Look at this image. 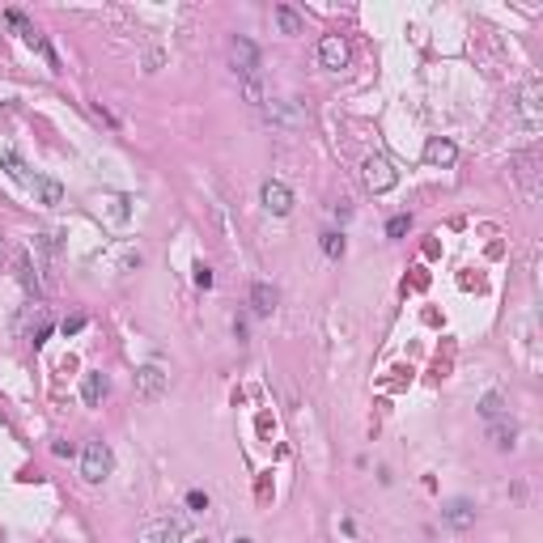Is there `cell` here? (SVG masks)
Here are the masks:
<instances>
[{"mask_svg":"<svg viewBox=\"0 0 543 543\" xmlns=\"http://www.w3.org/2000/svg\"><path fill=\"white\" fill-rule=\"evenodd\" d=\"M115 472V454L102 437H89L85 446H81V480L85 484H102L107 476Z\"/></svg>","mask_w":543,"mask_h":543,"instance_id":"1","label":"cell"},{"mask_svg":"<svg viewBox=\"0 0 543 543\" xmlns=\"http://www.w3.org/2000/svg\"><path fill=\"white\" fill-rule=\"evenodd\" d=\"M263 123H272V128H306L310 111L302 102H293V98H285V102H263Z\"/></svg>","mask_w":543,"mask_h":543,"instance_id":"2","label":"cell"},{"mask_svg":"<svg viewBox=\"0 0 543 543\" xmlns=\"http://www.w3.org/2000/svg\"><path fill=\"white\" fill-rule=\"evenodd\" d=\"M166 386H170V374H166L162 365H144V369H136V399L153 403V399H162V395H166Z\"/></svg>","mask_w":543,"mask_h":543,"instance_id":"3","label":"cell"},{"mask_svg":"<svg viewBox=\"0 0 543 543\" xmlns=\"http://www.w3.org/2000/svg\"><path fill=\"white\" fill-rule=\"evenodd\" d=\"M361 175H365V187L369 191H390L395 183H399V170H395L386 157H365V166H361Z\"/></svg>","mask_w":543,"mask_h":543,"instance_id":"4","label":"cell"},{"mask_svg":"<svg viewBox=\"0 0 543 543\" xmlns=\"http://www.w3.org/2000/svg\"><path fill=\"white\" fill-rule=\"evenodd\" d=\"M259 200H263V208H267L272 217H289V212H293V191H289L280 179H267V183L259 187Z\"/></svg>","mask_w":543,"mask_h":543,"instance_id":"5","label":"cell"},{"mask_svg":"<svg viewBox=\"0 0 543 543\" xmlns=\"http://www.w3.org/2000/svg\"><path fill=\"white\" fill-rule=\"evenodd\" d=\"M230 60H234V72L242 81H251L255 77V68H259V47L251 43V38H234V47H230Z\"/></svg>","mask_w":543,"mask_h":543,"instance_id":"6","label":"cell"},{"mask_svg":"<svg viewBox=\"0 0 543 543\" xmlns=\"http://www.w3.org/2000/svg\"><path fill=\"white\" fill-rule=\"evenodd\" d=\"M318 64L340 72L344 64H348V43H344L340 34H323V38H318Z\"/></svg>","mask_w":543,"mask_h":543,"instance_id":"7","label":"cell"},{"mask_svg":"<svg viewBox=\"0 0 543 543\" xmlns=\"http://www.w3.org/2000/svg\"><path fill=\"white\" fill-rule=\"evenodd\" d=\"M107 390H111V378L102 374V369H89V374L81 378V399H85V408H98L107 399Z\"/></svg>","mask_w":543,"mask_h":543,"instance_id":"8","label":"cell"},{"mask_svg":"<svg viewBox=\"0 0 543 543\" xmlns=\"http://www.w3.org/2000/svg\"><path fill=\"white\" fill-rule=\"evenodd\" d=\"M13 276H17V285H21V289H26V293H34V298H38V293H43V280H38V267L30 263V255H26V251H17V255H13Z\"/></svg>","mask_w":543,"mask_h":543,"instance_id":"9","label":"cell"},{"mask_svg":"<svg viewBox=\"0 0 543 543\" xmlns=\"http://www.w3.org/2000/svg\"><path fill=\"white\" fill-rule=\"evenodd\" d=\"M441 522H446L450 531H467V527H472V522H476V505L458 497V501H450L446 509H441Z\"/></svg>","mask_w":543,"mask_h":543,"instance_id":"10","label":"cell"},{"mask_svg":"<svg viewBox=\"0 0 543 543\" xmlns=\"http://www.w3.org/2000/svg\"><path fill=\"white\" fill-rule=\"evenodd\" d=\"M183 539H187L183 518H162V522H153V531H149V543H183Z\"/></svg>","mask_w":543,"mask_h":543,"instance_id":"11","label":"cell"},{"mask_svg":"<svg viewBox=\"0 0 543 543\" xmlns=\"http://www.w3.org/2000/svg\"><path fill=\"white\" fill-rule=\"evenodd\" d=\"M454 157H458V149H454V140H446V136H433L429 144H425V162L429 166H454Z\"/></svg>","mask_w":543,"mask_h":543,"instance_id":"12","label":"cell"},{"mask_svg":"<svg viewBox=\"0 0 543 543\" xmlns=\"http://www.w3.org/2000/svg\"><path fill=\"white\" fill-rule=\"evenodd\" d=\"M276 302H280V293L272 289L267 280H255V285H251V306H255V314H259V318L276 310Z\"/></svg>","mask_w":543,"mask_h":543,"instance_id":"13","label":"cell"},{"mask_svg":"<svg viewBox=\"0 0 543 543\" xmlns=\"http://www.w3.org/2000/svg\"><path fill=\"white\" fill-rule=\"evenodd\" d=\"M0 170H5L13 183H26V162H21V153L13 149V144H5V149H0Z\"/></svg>","mask_w":543,"mask_h":543,"instance_id":"14","label":"cell"},{"mask_svg":"<svg viewBox=\"0 0 543 543\" xmlns=\"http://www.w3.org/2000/svg\"><path fill=\"white\" fill-rule=\"evenodd\" d=\"M272 17H276L280 34H302V30H306L302 13H298V9H289V5H276V9H272Z\"/></svg>","mask_w":543,"mask_h":543,"instance_id":"15","label":"cell"},{"mask_svg":"<svg viewBox=\"0 0 543 543\" xmlns=\"http://www.w3.org/2000/svg\"><path fill=\"white\" fill-rule=\"evenodd\" d=\"M34 195H38V204H47V208L64 204V187L56 179H34Z\"/></svg>","mask_w":543,"mask_h":543,"instance_id":"16","label":"cell"},{"mask_svg":"<svg viewBox=\"0 0 543 543\" xmlns=\"http://www.w3.org/2000/svg\"><path fill=\"white\" fill-rule=\"evenodd\" d=\"M513 437H518V429H513L509 421H492V429H488V441H492L497 450H509V446H513Z\"/></svg>","mask_w":543,"mask_h":543,"instance_id":"17","label":"cell"},{"mask_svg":"<svg viewBox=\"0 0 543 543\" xmlns=\"http://www.w3.org/2000/svg\"><path fill=\"white\" fill-rule=\"evenodd\" d=\"M480 416H484V421H501V416H505V395L501 390H488L484 399H480Z\"/></svg>","mask_w":543,"mask_h":543,"instance_id":"18","label":"cell"},{"mask_svg":"<svg viewBox=\"0 0 543 543\" xmlns=\"http://www.w3.org/2000/svg\"><path fill=\"white\" fill-rule=\"evenodd\" d=\"M539 111H543V102H539V81L531 77V81L522 85V115L535 123V119H539Z\"/></svg>","mask_w":543,"mask_h":543,"instance_id":"19","label":"cell"},{"mask_svg":"<svg viewBox=\"0 0 543 543\" xmlns=\"http://www.w3.org/2000/svg\"><path fill=\"white\" fill-rule=\"evenodd\" d=\"M513 166H518V179L527 183V191H531V195H539V183H535V157H531V153H518V157H513Z\"/></svg>","mask_w":543,"mask_h":543,"instance_id":"20","label":"cell"},{"mask_svg":"<svg viewBox=\"0 0 543 543\" xmlns=\"http://www.w3.org/2000/svg\"><path fill=\"white\" fill-rule=\"evenodd\" d=\"M52 314H38V323L30 327V344H34V348H43V344H47V335H52Z\"/></svg>","mask_w":543,"mask_h":543,"instance_id":"21","label":"cell"},{"mask_svg":"<svg viewBox=\"0 0 543 543\" xmlns=\"http://www.w3.org/2000/svg\"><path fill=\"white\" fill-rule=\"evenodd\" d=\"M408 230H412V217H408V212H399V217L386 221V238H403Z\"/></svg>","mask_w":543,"mask_h":543,"instance_id":"22","label":"cell"},{"mask_svg":"<svg viewBox=\"0 0 543 543\" xmlns=\"http://www.w3.org/2000/svg\"><path fill=\"white\" fill-rule=\"evenodd\" d=\"M323 255L327 259H340L344 255V234H323Z\"/></svg>","mask_w":543,"mask_h":543,"instance_id":"23","label":"cell"},{"mask_svg":"<svg viewBox=\"0 0 543 543\" xmlns=\"http://www.w3.org/2000/svg\"><path fill=\"white\" fill-rule=\"evenodd\" d=\"M242 89H246V102H255V107H263L267 98H263V89H259V81L251 77V81H242Z\"/></svg>","mask_w":543,"mask_h":543,"instance_id":"24","label":"cell"},{"mask_svg":"<svg viewBox=\"0 0 543 543\" xmlns=\"http://www.w3.org/2000/svg\"><path fill=\"white\" fill-rule=\"evenodd\" d=\"M81 327H85V314H68L64 323H60V331H64V335H77Z\"/></svg>","mask_w":543,"mask_h":543,"instance_id":"25","label":"cell"},{"mask_svg":"<svg viewBox=\"0 0 543 543\" xmlns=\"http://www.w3.org/2000/svg\"><path fill=\"white\" fill-rule=\"evenodd\" d=\"M187 505L204 513V509H208V492H200V488H191V492H187Z\"/></svg>","mask_w":543,"mask_h":543,"instance_id":"26","label":"cell"},{"mask_svg":"<svg viewBox=\"0 0 543 543\" xmlns=\"http://www.w3.org/2000/svg\"><path fill=\"white\" fill-rule=\"evenodd\" d=\"M111 217L115 221H128V195H115V200H111Z\"/></svg>","mask_w":543,"mask_h":543,"instance_id":"27","label":"cell"},{"mask_svg":"<svg viewBox=\"0 0 543 543\" xmlns=\"http://www.w3.org/2000/svg\"><path fill=\"white\" fill-rule=\"evenodd\" d=\"M195 285H200V289L212 285V267H208V263H195Z\"/></svg>","mask_w":543,"mask_h":543,"instance_id":"28","label":"cell"},{"mask_svg":"<svg viewBox=\"0 0 543 543\" xmlns=\"http://www.w3.org/2000/svg\"><path fill=\"white\" fill-rule=\"evenodd\" d=\"M5 255H9V246H5V238H0V263H5Z\"/></svg>","mask_w":543,"mask_h":543,"instance_id":"29","label":"cell"},{"mask_svg":"<svg viewBox=\"0 0 543 543\" xmlns=\"http://www.w3.org/2000/svg\"><path fill=\"white\" fill-rule=\"evenodd\" d=\"M5 111H9V102H0V115H5Z\"/></svg>","mask_w":543,"mask_h":543,"instance_id":"30","label":"cell"},{"mask_svg":"<svg viewBox=\"0 0 543 543\" xmlns=\"http://www.w3.org/2000/svg\"><path fill=\"white\" fill-rule=\"evenodd\" d=\"M234 543H251V539H234Z\"/></svg>","mask_w":543,"mask_h":543,"instance_id":"31","label":"cell"},{"mask_svg":"<svg viewBox=\"0 0 543 543\" xmlns=\"http://www.w3.org/2000/svg\"><path fill=\"white\" fill-rule=\"evenodd\" d=\"M200 543H208V539H200Z\"/></svg>","mask_w":543,"mask_h":543,"instance_id":"32","label":"cell"}]
</instances>
